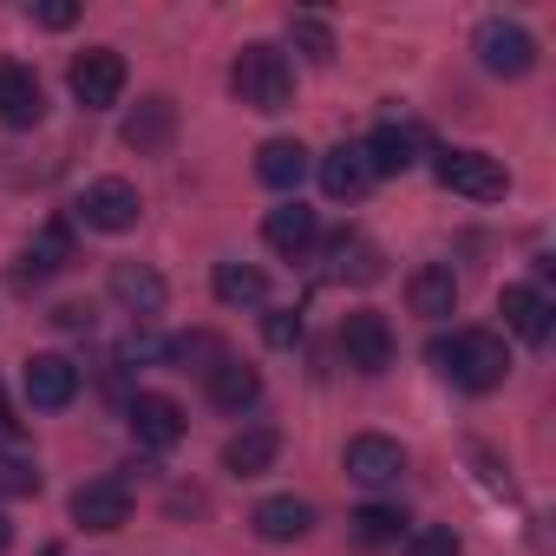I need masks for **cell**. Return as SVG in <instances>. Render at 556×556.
Wrapping results in <instances>:
<instances>
[{"label":"cell","mask_w":556,"mask_h":556,"mask_svg":"<svg viewBox=\"0 0 556 556\" xmlns=\"http://www.w3.org/2000/svg\"><path fill=\"white\" fill-rule=\"evenodd\" d=\"M426 361H432L452 387H465V393H497V387H504V374H510V354H504V341H497L491 328L439 334V341L426 348Z\"/></svg>","instance_id":"cell-1"},{"label":"cell","mask_w":556,"mask_h":556,"mask_svg":"<svg viewBox=\"0 0 556 556\" xmlns=\"http://www.w3.org/2000/svg\"><path fill=\"white\" fill-rule=\"evenodd\" d=\"M229 86H236V99L249 105V112H289V99H295V66H289V53L282 47H268V40H249L242 53H236V66H229Z\"/></svg>","instance_id":"cell-2"},{"label":"cell","mask_w":556,"mask_h":556,"mask_svg":"<svg viewBox=\"0 0 556 556\" xmlns=\"http://www.w3.org/2000/svg\"><path fill=\"white\" fill-rule=\"evenodd\" d=\"M471 53H478V66H484L491 79H523V73H536V40H530L517 21H478Z\"/></svg>","instance_id":"cell-3"},{"label":"cell","mask_w":556,"mask_h":556,"mask_svg":"<svg viewBox=\"0 0 556 556\" xmlns=\"http://www.w3.org/2000/svg\"><path fill=\"white\" fill-rule=\"evenodd\" d=\"M432 177L452 190V197H471V203H497L510 190V170L491 157V151H439Z\"/></svg>","instance_id":"cell-4"},{"label":"cell","mask_w":556,"mask_h":556,"mask_svg":"<svg viewBox=\"0 0 556 556\" xmlns=\"http://www.w3.org/2000/svg\"><path fill=\"white\" fill-rule=\"evenodd\" d=\"M125 53H112V47H92V53H79L73 60V73H66V86H73V99L86 105V112H105V105H118L125 99Z\"/></svg>","instance_id":"cell-5"},{"label":"cell","mask_w":556,"mask_h":556,"mask_svg":"<svg viewBox=\"0 0 556 556\" xmlns=\"http://www.w3.org/2000/svg\"><path fill=\"white\" fill-rule=\"evenodd\" d=\"M341 354H348V367H354V374H387V367H393V354H400L393 321H387V315H374V308H354V315L341 321Z\"/></svg>","instance_id":"cell-6"},{"label":"cell","mask_w":556,"mask_h":556,"mask_svg":"<svg viewBox=\"0 0 556 556\" xmlns=\"http://www.w3.org/2000/svg\"><path fill=\"white\" fill-rule=\"evenodd\" d=\"M40 118H47L40 73L21 66V60H0V125H8V131H34Z\"/></svg>","instance_id":"cell-7"},{"label":"cell","mask_w":556,"mask_h":556,"mask_svg":"<svg viewBox=\"0 0 556 556\" xmlns=\"http://www.w3.org/2000/svg\"><path fill=\"white\" fill-rule=\"evenodd\" d=\"M21 393H27V406L60 413V406H73V400H79V367H73L66 354H34V361H27V374H21Z\"/></svg>","instance_id":"cell-8"},{"label":"cell","mask_w":556,"mask_h":556,"mask_svg":"<svg viewBox=\"0 0 556 556\" xmlns=\"http://www.w3.org/2000/svg\"><path fill=\"white\" fill-rule=\"evenodd\" d=\"M125 419H131V439H138L144 452H170V445L184 439V406H177L170 393H131Z\"/></svg>","instance_id":"cell-9"},{"label":"cell","mask_w":556,"mask_h":556,"mask_svg":"<svg viewBox=\"0 0 556 556\" xmlns=\"http://www.w3.org/2000/svg\"><path fill=\"white\" fill-rule=\"evenodd\" d=\"M138 184H125V177H99L86 197H79V216H86V229H105V236H118V229H131L138 223Z\"/></svg>","instance_id":"cell-10"},{"label":"cell","mask_w":556,"mask_h":556,"mask_svg":"<svg viewBox=\"0 0 556 556\" xmlns=\"http://www.w3.org/2000/svg\"><path fill=\"white\" fill-rule=\"evenodd\" d=\"M400 471H406L400 439H387V432H361V439H348V478H354V484L380 491V484H400Z\"/></svg>","instance_id":"cell-11"},{"label":"cell","mask_w":556,"mask_h":556,"mask_svg":"<svg viewBox=\"0 0 556 556\" xmlns=\"http://www.w3.org/2000/svg\"><path fill=\"white\" fill-rule=\"evenodd\" d=\"M73 523H86V530H118V523H131V484H125V478H92V484H79V491H73Z\"/></svg>","instance_id":"cell-12"},{"label":"cell","mask_w":556,"mask_h":556,"mask_svg":"<svg viewBox=\"0 0 556 556\" xmlns=\"http://www.w3.org/2000/svg\"><path fill=\"white\" fill-rule=\"evenodd\" d=\"M497 315H504V328L517 341H549V328H556V302L543 289H530V282H510L497 295Z\"/></svg>","instance_id":"cell-13"},{"label":"cell","mask_w":556,"mask_h":556,"mask_svg":"<svg viewBox=\"0 0 556 556\" xmlns=\"http://www.w3.org/2000/svg\"><path fill=\"white\" fill-rule=\"evenodd\" d=\"M112 302L125 315H138V321L164 315V275L151 262H112Z\"/></svg>","instance_id":"cell-14"},{"label":"cell","mask_w":556,"mask_h":556,"mask_svg":"<svg viewBox=\"0 0 556 556\" xmlns=\"http://www.w3.org/2000/svg\"><path fill=\"white\" fill-rule=\"evenodd\" d=\"M315 177L334 203H361L374 190V170H367V151L361 144H334L328 157H315Z\"/></svg>","instance_id":"cell-15"},{"label":"cell","mask_w":556,"mask_h":556,"mask_svg":"<svg viewBox=\"0 0 556 556\" xmlns=\"http://www.w3.org/2000/svg\"><path fill=\"white\" fill-rule=\"evenodd\" d=\"M361 151H367L374 184H380V177H406V170L419 164V131H413V125H400V118H387V125H380Z\"/></svg>","instance_id":"cell-16"},{"label":"cell","mask_w":556,"mask_h":556,"mask_svg":"<svg viewBox=\"0 0 556 556\" xmlns=\"http://www.w3.org/2000/svg\"><path fill=\"white\" fill-rule=\"evenodd\" d=\"M308 170H315V151H308L302 138H268V144L255 151V177H262L268 190H302Z\"/></svg>","instance_id":"cell-17"},{"label":"cell","mask_w":556,"mask_h":556,"mask_svg":"<svg viewBox=\"0 0 556 556\" xmlns=\"http://www.w3.org/2000/svg\"><path fill=\"white\" fill-rule=\"evenodd\" d=\"M406 302H413V315L445 321L458 308V275H452V262H419L413 282H406Z\"/></svg>","instance_id":"cell-18"},{"label":"cell","mask_w":556,"mask_h":556,"mask_svg":"<svg viewBox=\"0 0 556 556\" xmlns=\"http://www.w3.org/2000/svg\"><path fill=\"white\" fill-rule=\"evenodd\" d=\"M66 262H73V236H66V223H47V229L27 242V255L14 262V282H21V289H40L47 275H60Z\"/></svg>","instance_id":"cell-19"},{"label":"cell","mask_w":556,"mask_h":556,"mask_svg":"<svg viewBox=\"0 0 556 556\" xmlns=\"http://www.w3.org/2000/svg\"><path fill=\"white\" fill-rule=\"evenodd\" d=\"M249 523H255V536H268V543H295V536L315 530V504H308V497H262Z\"/></svg>","instance_id":"cell-20"},{"label":"cell","mask_w":556,"mask_h":556,"mask_svg":"<svg viewBox=\"0 0 556 556\" xmlns=\"http://www.w3.org/2000/svg\"><path fill=\"white\" fill-rule=\"evenodd\" d=\"M229 361V348H223V334L216 328H190V334H170L164 341V367H177V374H216Z\"/></svg>","instance_id":"cell-21"},{"label":"cell","mask_w":556,"mask_h":556,"mask_svg":"<svg viewBox=\"0 0 556 556\" xmlns=\"http://www.w3.org/2000/svg\"><path fill=\"white\" fill-rule=\"evenodd\" d=\"M275 458H282V432L275 426H249L223 445V471H236V478H262Z\"/></svg>","instance_id":"cell-22"},{"label":"cell","mask_w":556,"mask_h":556,"mask_svg":"<svg viewBox=\"0 0 556 556\" xmlns=\"http://www.w3.org/2000/svg\"><path fill=\"white\" fill-rule=\"evenodd\" d=\"M210 289H216L223 308H262V302H268V275H262L255 262H216Z\"/></svg>","instance_id":"cell-23"},{"label":"cell","mask_w":556,"mask_h":556,"mask_svg":"<svg viewBox=\"0 0 556 556\" xmlns=\"http://www.w3.org/2000/svg\"><path fill=\"white\" fill-rule=\"evenodd\" d=\"M262 242H268L275 255H302V249H315V210H302V203L268 210V216H262Z\"/></svg>","instance_id":"cell-24"},{"label":"cell","mask_w":556,"mask_h":556,"mask_svg":"<svg viewBox=\"0 0 556 556\" xmlns=\"http://www.w3.org/2000/svg\"><path fill=\"white\" fill-rule=\"evenodd\" d=\"M210 400H216V413H249V406L262 400V374L229 354V361L210 374Z\"/></svg>","instance_id":"cell-25"},{"label":"cell","mask_w":556,"mask_h":556,"mask_svg":"<svg viewBox=\"0 0 556 556\" xmlns=\"http://www.w3.org/2000/svg\"><path fill=\"white\" fill-rule=\"evenodd\" d=\"M170 131H177V105H170V99H144V105L125 118V144H131V151H164Z\"/></svg>","instance_id":"cell-26"},{"label":"cell","mask_w":556,"mask_h":556,"mask_svg":"<svg viewBox=\"0 0 556 556\" xmlns=\"http://www.w3.org/2000/svg\"><path fill=\"white\" fill-rule=\"evenodd\" d=\"M348 523H354L361 543H400V530H406V517H400L393 504H367V510H354Z\"/></svg>","instance_id":"cell-27"},{"label":"cell","mask_w":556,"mask_h":556,"mask_svg":"<svg viewBox=\"0 0 556 556\" xmlns=\"http://www.w3.org/2000/svg\"><path fill=\"white\" fill-rule=\"evenodd\" d=\"M289 40H295V47H302L315 66H328V60H334V27H328V21H308V14H295V21H289Z\"/></svg>","instance_id":"cell-28"},{"label":"cell","mask_w":556,"mask_h":556,"mask_svg":"<svg viewBox=\"0 0 556 556\" xmlns=\"http://www.w3.org/2000/svg\"><path fill=\"white\" fill-rule=\"evenodd\" d=\"M334 255H341L334 275H348V282H380V249L374 242H341Z\"/></svg>","instance_id":"cell-29"},{"label":"cell","mask_w":556,"mask_h":556,"mask_svg":"<svg viewBox=\"0 0 556 556\" xmlns=\"http://www.w3.org/2000/svg\"><path fill=\"white\" fill-rule=\"evenodd\" d=\"M40 491V471L14 452H0V497H34Z\"/></svg>","instance_id":"cell-30"},{"label":"cell","mask_w":556,"mask_h":556,"mask_svg":"<svg viewBox=\"0 0 556 556\" xmlns=\"http://www.w3.org/2000/svg\"><path fill=\"white\" fill-rule=\"evenodd\" d=\"M406 556H465V549H458L452 523H426V530H413V536H406Z\"/></svg>","instance_id":"cell-31"},{"label":"cell","mask_w":556,"mask_h":556,"mask_svg":"<svg viewBox=\"0 0 556 556\" xmlns=\"http://www.w3.org/2000/svg\"><path fill=\"white\" fill-rule=\"evenodd\" d=\"M262 341H268V348H295V341H302V315H295V308H268V315H262Z\"/></svg>","instance_id":"cell-32"},{"label":"cell","mask_w":556,"mask_h":556,"mask_svg":"<svg viewBox=\"0 0 556 556\" xmlns=\"http://www.w3.org/2000/svg\"><path fill=\"white\" fill-rule=\"evenodd\" d=\"M27 21L60 34V27H73V21H79V8H73V0H34V8H27Z\"/></svg>","instance_id":"cell-33"},{"label":"cell","mask_w":556,"mask_h":556,"mask_svg":"<svg viewBox=\"0 0 556 556\" xmlns=\"http://www.w3.org/2000/svg\"><path fill=\"white\" fill-rule=\"evenodd\" d=\"M53 321L79 334V328H92V308H79V302H66V308H53Z\"/></svg>","instance_id":"cell-34"},{"label":"cell","mask_w":556,"mask_h":556,"mask_svg":"<svg viewBox=\"0 0 556 556\" xmlns=\"http://www.w3.org/2000/svg\"><path fill=\"white\" fill-rule=\"evenodd\" d=\"M8 543H14V523H8V517H0V549H8Z\"/></svg>","instance_id":"cell-35"}]
</instances>
